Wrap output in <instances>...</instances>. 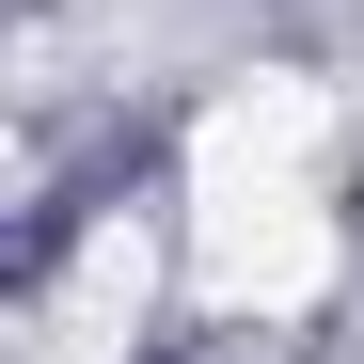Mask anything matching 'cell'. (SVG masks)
Segmentation results:
<instances>
[{
	"label": "cell",
	"instance_id": "obj_1",
	"mask_svg": "<svg viewBox=\"0 0 364 364\" xmlns=\"http://www.w3.org/2000/svg\"><path fill=\"white\" fill-rule=\"evenodd\" d=\"M333 111L301 80H254L222 95L191 127V174H174V237H191V301H222V317H301V301L333 285L348 222H333Z\"/></svg>",
	"mask_w": 364,
	"mask_h": 364
},
{
	"label": "cell",
	"instance_id": "obj_2",
	"mask_svg": "<svg viewBox=\"0 0 364 364\" xmlns=\"http://www.w3.org/2000/svg\"><path fill=\"white\" fill-rule=\"evenodd\" d=\"M111 317H143V222H95L64 269H48V301H32V364H111Z\"/></svg>",
	"mask_w": 364,
	"mask_h": 364
}]
</instances>
